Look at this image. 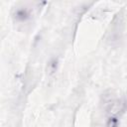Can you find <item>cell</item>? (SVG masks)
<instances>
[{
	"mask_svg": "<svg viewBox=\"0 0 127 127\" xmlns=\"http://www.w3.org/2000/svg\"><path fill=\"white\" fill-rule=\"evenodd\" d=\"M56 69H57V61L52 60L48 64V70L50 71V73H53L54 71H56Z\"/></svg>",
	"mask_w": 127,
	"mask_h": 127,
	"instance_id": "cell-1",
	"label": "cell"
}]
</instances>
